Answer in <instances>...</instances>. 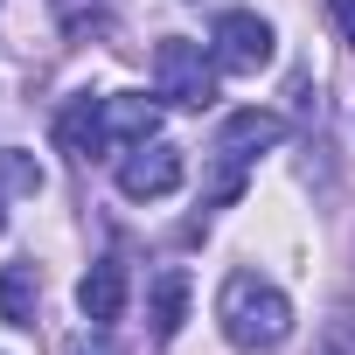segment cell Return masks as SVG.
I'll return each mask as SVG.
<instances>
[{
	"mask_svg": "<svg viewBox=\"0 0 355 355\" xmlns=\"http://www.w3.org/2000/svg\"><path fill=\"white\" fill-rule=\"evenodd\" d=\"M327 8H334V21H341V35L355 42V0H327Z\"/></svg>",
	"mask_w": 355,
	"mask_h": 355,
	"instance_id": "cell-13",
	"label": "cell"
},
{
	"mask_svg": "<svg viewBox=\"0 0 355 355\" xmlns=\"http://www.w3.org/2000/svg\"><path fill=\"white\" fill-rule=\"evenodd\" d=\"M105 132H112V153L146 146V139H160V105L139 91H105Z\"/></svg>",
	"mask_w": 355,
	"mask_h": 355,
	"instance_id": "cell-7",
	"label": "cell"
},
{
	"mask_svg": "<svg viewBox=\"0 0 355 355\" xmlns=\"http://www.w3.org/2000/svg\"><path fill=\"white\" fill-rule=\"evenodd\" d=\"M0 237H8V209H0Z\"/></svg>",
	"mask_w": 355,
	"mask_h": 355,
	"instance_id": "cell-15",
	"label": "cell"
},
{
	"mask_svg": "<svg viewBox=\"0 0 355 355\" xmlns=\"http://www.w3.org/2000/svg\"><path fill=\"white\" fill-rule=\"evenodd\" d=\"M182 174H189L182 146H167V139L125 146V160H119V196H132V202H160V196L182 189Z\"/></svg>",
	"mask_w": 355,
	"mask_h": 355,
	"instance_id": "cell-5",
	"label": "cell"
},
{
	"mask_svg": "<svg viewBox=\"0 0 355 355\" xmlns=\"http://www.w3.org/2000/svg\"><path fill=\"white\" fill-rule=\"evenodd\" d=\"M49 8H56L63 35H91V28L105 21V0H49Z\"/></svg>",
	"mask_w": 355,
	"mask_h": 355,
	"instance_id": "cell-12",
	"label": "cell"
},
{
	"mask_svg": "<svg viewBox=\"0 0 355 355\" xmlns=\"http://www.w3.org/2000/svg\"><path fill=\"white\" fill-rule=\"evenodd\" d=\"M77 306H84L91 327H112V320L125 313V265H119V258H98V265L77 279Z\"/></svg>",
	"mask_w": 355,
	"mask_h": 355,
	"instance_id": "cell-8",
	"label": "cell"
},
{
	"mask_svg": "<svg viewBox=\"0 0 355 355\" xmlns=\"http://www.w3.org/2000/svg\"><path fill=\"white\" fill-rule=\"evenodd\" d=\"M70 355H119L112 341H70Z\"/></svg>",
	"mask_w": 355,
	"mask_h": 355,
	"instance_id": "cell-14",
	"label": "cell"
},
{
	"mask_svg": "<svg viewBox=\"0 0 355 355\" xmlns=\"http://www.w3.org/2000/svg\"><path fill=\"white\" fill-rule=\"evenodd\" d=\"M0 182H8L15 196H42V167H35L28 153H15V146H8V153H0Z\"/></svg>",
	"mask_w": 355,
	"mask_h": 355,
	"instance_id": "cell-11",
	"label": "cell"
},
{
	"mask_svg": "<svg viewBox=\"0 0 355 355\" xmlns=\"http://www.w3.org/2000/svg\"><path fill=\"white\" fill-rule=\"evenodd\" d=\"M146 320H153V341H174V334H182V320H189V272H182V265H160V272H153V306H146Z\"/></svg>",
	"mask_w": 355,
	"mask_h": 355,
	"instance_id": "cell-9",
	"label": "cell"
},
{
	"mask_svg": "<svg viewBox=\"0 0 355 355\" xmlns=\"http://www.w3.org/2000/svg\"><path fill=\"white\" fill-rule=\"evenodd\" d=\"M153 91H160L167 105H182V112L216 105V56H209L202 42H189V35H167V42L153 49Z\"/></svg>",
	"mask_w": 355,
	"mask_h": 355,
	"instance_id": "cell-2",
	"label": "cell"
},
{
	"mask_svg": "<svg viewBox=\"0 0 355 355\" xmlns=\"http://www.w3.org/2000/svg\"><path fill=\"white\" fill-rule=\"evenodd\" d=\"M286 139V119L279 112H230L223 119V139H216V160H223V182H216V202H230L237 189H244V167L265 153V146H279Z\"/></svg>",
	"mask_w": 355,
	"mask_h": 355,
	"instance_id": "cell-3",
	"label": "cell"
},
{
	"mask_svg": "<svg viewBox=\"0 0 355 355\" xmlns=\"http://www.w3.org/2000/svg\"><path fill=\"white\" fill-rule=\"evenodd\" d=\"M216 70H230V77H258L272 56H279V35H272V21L265 15H251V8H230L223 21H216Z\"/></svg>",
	"mask_w": 355,
	"mask_h": 355,
	"instance_id": "cell-4",
	"label": "cell"
},
{
	"mask_svg": "<svg viewBox=\"0 0 355 355\" xmlns=\"http://www.w3.org/2000/svg\"><path fill=\"white\" fill-rule=\"evenodd\" d=\"M56 139H63L77 160H105V153H112V132H105V98H98V91H77V98L63 105V119H56Z\"/></svg>",
	"mask_w": 355,
	"mask_h": 355,
	"instance_id": "cell-6",
	"label": "cell"
},
{
	"mask_svg": "<svg viewBox=\"0 0 355 355\" xmlns=\"http://www.w3.org/2000/svg\"><path fill=\"white\" fill-rule=\"evenodd\" d=\"M35 300H42L35 265H0V320L8 327H35Z\"/></svg>",
	"mask_w": 355,
	"mask_h": 355,
	"instance_id": "cell-10",
	"label": "cell"
},
{
	"mask_svg": "<svg viewBox=\"0 0 355 355\" xmlns=\"http://www.w3.org/2000/svg\"><path fill=\"white\" fill-rule=\"evenodd\" d=\"M216 320L237 348H279L293 334V300L258 272H230L223 293H216Z\"/></svg>",
	"mask_w": 355,
	"mask_h": 355,
	"instance_id": "cell-1",
	"label": "cell"
}]
</instances>
